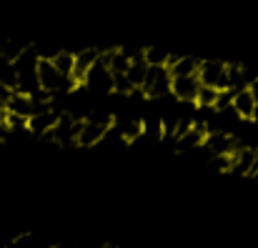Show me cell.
Instances as JSON below:
<instances>
[{
  "label": "cell",
  "instance_id": "obj_1",
  "mask_svg": "<svg viewBox=\"0 0 258 248\" xmlns=\"http://www.w3.org/2000/svg\"><path fill=\"white\" fill-rule=\"evenodd\" d=\"M38 81H40V90H45V93H55V90H63V88L71 90L73 85H78L73 78H66L55 68V63L50 58H40V63H38Z\"/></svg>",
  "mask_w": 258,
  "mask_h": 248
},
{
  "label": "cell",
  "instance_id": "obj_2",
  "mask_svg": "<svg viewBox=\"0 0 258 248\" xmlns=\"http://www.w3.org/2000/svg\"><path fill=\"white\" fill-rule=\"evenodd\" d=\"M198 78L203 85L218 88V90H231V78H228V66L221 60H203Z\"/></svg>",
  "mask_w": 258,
  "mask_h": 248
},
{
  "label": "cell",
  "instance_id": "obj_3",
  "mask_svg": "<svg viewBox=\"0 0 258 248\" xmlns=\"http://www.w3.org/2000/svg\"><path fill=\"white\" fill-rule=\"evenodd\" d=\"M173 88V76L168 68H151L148 71V78L143 85V93L148 98H163L166 93H171Z\"/></svg>",
  "mask_w": 258,
  "mask_h": 248
},
{
  "label": "cell",
  "instance_id": "obj_4",
  "mask_svg": "<svg viewBox=\"0 0 258 248\" xmlns=\"http://www.w3.org/2000/svg\"><path fill=\"white\" fill-rule=\"evenodd\" d=\"M206 148H208V153L216 158V156H233L238 148H243L233 136H228L226 131H213V133H208L206 136Z\"/></svg>",
  "mask_w": 258,
  "mask_h": 248
},
{
  "label": "cell",
  "instance_id": "obj_5",
  "mask_svg": "<svg viewBox=\"0 0 258 248\" xmlns=\"http://www.w3.org/2000/svg\"><path fill=\"white\" fill-rule=\"evenodd\" d=\"M201 78L198 76H185V78H173V88L171 93L183 100V103H196L198 100V93H201Z\"/></svg>",
  "mask_w": 258,
  "mask_h": 248
},
{
  "label": "cell",
  "instance_id": "obj_6",
  "mask_svg": "<svg viewBox=\"0 0 258 248\" xmlns=\"http://www.w3.org/2000/svg\"><path fill=\"white\" fill-rule=\"evenodd\" d=\"M83 85H88V88L95 90V93H113V73H110V68L98 60L95 68L88 73V78Z\"/></svg>",
  "mask_w": 258,
  "mask_h": 248
},
{
  "label": "cell",
  "instance_id": "obj_7",
  "mask_svg": "<svg viewBox=\"0 0 258 248\" xmlns=\"http://www.w3.org/2000/svg\"><path fill=\"white\" fill-rule=\"evenodd\" d=\"M100 60V53L95 50V48H83V50H78L76 53V68H73V81L78 83H86L88 73L95 68V63Z\"/></svg>",
  "mask_w": 258,
  "mask_h": 248
},
{
  "label": "cell",
  "instance_id": "obj_8",
  "mask_svg": "<svg viewBox=\"0 0 258 248\" xmlns=\"http://www.w3.org/2000/svg\"><path fill=\"white\" fill-rule=\"evenodd\" d=\"M201 63L198 58H190V55H171L168 60V71H171L173 78H185V76H198L201 71Z\"/></svg>",
  "mask_w": 258,
  "mask_h": 248
},
{
  "label": "cell",
  "instance_id": "obj_9",
  "mask_svg": "<svg viewBox=\"0 0 258 248\" xmlns=\"http://www.w3.org/2000/svg\"><path fill=\"white\" fill-rule=\"evenodd\" d=\"M256 95H253V90L251 88H243V90H236V95H233V113L238 115V118H253L256 115Z\"/></svg>",
  "mask_w": 258,
  "mask_h": 248
},
{
  "label": "cell",
  "instance_id": "obj_10",
  "mask_svg": "<svg viewBox=\"0 0 258 248\" xmlns=\"http://www.w3.org/2000/svg\"><path fill=\"white\" fill-rule=\"evenodd\" d=\"M8 113L10 115H20V118H33L35 115V100L30 98V95H25V93H20V90H15L13 93V98L8 100Z\"/></svg>",
  "mask_w": 258,
  "mask_h": 248
},
{
  "label": "cell",
  "instance_id": "obj_11",
  "mask_svg": "<svg viewBox=\"0 0 258 248\" xmlns=\"http://www.w3.org/2000/svg\"><path fill=\"white\" fill-rule=\"evenodd\" d=\"M58 120H60L58 113L45 110V113H38V115H33V118L28 120V131L35 133V136H45V133H50V131L58 126Z\"/></svg>",
  "mask_w": 258,
  "mask_h": 248
},
{
  "label": "cell",
  "instance_id": "obj_12",
  "mask_svg": "<svg viewBox=\"0 0 258 248\" xmlns=\"http://www.w3.org/2000/svg\"><path fill=\"white\" fill-rule=\"evenodd\" d=\"M110 128L105 126H95V123H88V120H81V131H78V146H95L100 143L105 136H108Z\"/></svg>",
  "mask_w": 258,
  "mask_h": 248
},
{
  "label": "cell",
  "instance_id": "obj_13",
  "mask_svg": "<svg viewBox=\"0 0 258 248\" xmlns=\"http://www.w3.org/2000/svg\"><path fill=\"white\" fill-rule=\"evenodd\" d=\"M198 146H206V128L203 126H193L188 133L175 138V148L178 151H193Z\"/></svg>",
  "mask_w": 258,
  "mask_h": 248
},
{
  "label": "cell",
  "instance_id": "obj_14",
  "mask_svg": "<svg viewBox=\"0 0 258 248\" xmlns=\"http://www.w3.org/2000/svg\"><path fill=\"white\" fill-rule=\"evenodd\" d=\"M0 83L8 85L10 90H18V66L13 58L0 55Z\"/></svg>",
  "mask_w": 258,
  "mask_h": 248
},
{
  "label": "cell",
  "instance_id": "obj_15",
  "mask_svg": "<svg viewBox=\"0 0 258 248\" xmlns=\"http://www.w3.org/2000/svg\"><path fill=\"white\" fill-rule=\"evenodd\" d=\"M50 60L55 63V68H58L66 78H73V68H76V55H73V53H68V50H58Z\"/></svg>",
  "mask_w": 258,
  "mask_h": 248
},
{
  "label": "cell",
  "instance_id": "obj_16",
  "mask_svg": "<svg viewBox=\"0 0 258 248\" xmlns=\"http://www.w3.org/2000/svg\"><path fill=\"white\" fill-rule=\"evenodd\" d=\"M143 58L151 68H168V60H171L168 50H163V48H146Z\"/></svg>",
  "mask_w": 258,
  "mask_h": 248
},
{
  "label": "cell",
  "instance_id": "obj_17",
  "mask_svg": "<svg viewBox=\"0 0 258 248\" xmlns=\"http://www.w3.org/2000/svg\"><path fill=\"white\" fill-rule=\"evenodd\" d=\"M218 95H221V90L218 88H211V85H201V93H198V105L201 108H216V103H218Z\"/></svg>",
  "mask_w": 258,
  "mask_h": 248
},
{
  "label": "cell",
  "instance_id": "obj_18",
  "mask_svg": "<svg viewBox=\"0 0 258 248\" xmlns=\"http://www.w3.org/2000/svg\"><path fill=\"white\" fill-rule=\"evenodd\" d=\"M133 83L128 81V73H113V93H120V95H128L133 93Z\"/></svg>",
  "mask_w": 258,
  "mask_h": 248
},
{
  "label": "cell",
  "instance_id": "obj_19",
  "mask_svg": "<svg viewBox=\"0 0 258 248\" xmlns=\"http://www.w3.org/2000/svg\"><path fill=\"white\" fill-rule=\"evenodd\" d=\"M13 93H15V90H10L8 85H3V83H0V100H3V103H8V100L13 98Z\"/></svg>",
  "mask_w": 258,
  "mask_h": 248
},
{
  "label": "cell",
  "instance_id": "obj_20",
  "mask_svg": "<svg viewBox=\"0 0 258 248\" xmlns=\"http://www.w3.org/2000/svg\"><path fill=\"white\" fill-rule=\"evenodd\" d=\"M0 248H8V246H5V243H0Z\"/></svg>",
  "mask_w": 258,
  "mask_h": 248
},
{
  "label": "cell",
  "instance_id": "obj_21",
  "mask_svg": "<svg viewBox=\"0 0 258 248\" xmlns=\"http://www.w3.org/2000/svg\"><path fill=\"white\" fill-rule=\"evenodd\" d=\"M103 248H115V246H103Z\"/></svg>",
  "mask_w": 258,
  "mask_h": 248
}]
</instances>
